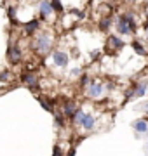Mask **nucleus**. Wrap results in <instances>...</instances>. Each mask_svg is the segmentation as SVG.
<instances>
[{"mask_svg":"<svg viewBox=\"0 0 148 156\" xmlns=\"http://www.w3.org/2000/svg\"><path fill=\"white\" fill-rule=\"evenodd\" d=\"M52 42H54L52 33H49V31H39V33L33 37L31 49H33L37 54H47L52 47Z\"/></svg>","mask_w":148,"mask_h":156,"instance_id":"f257e3e1","label":"nucleus"},{"mask_svg":"<svg viewBox=\"0 0 148 156\" xmlns=\"http://www.w3.org/2000/svg\"><path fill=\"white\" fill-rule=\"evenodd\" d=\"M7 59H9L11 64H19V62L23 61V50L12 40L9 42V47H7Z\"/></svg>","mask_w":148,"mask_h":156,"instance_id":"f03ea898","label":"nucleus"},{"mask_svg":"<svg viewBox=\"0 0 148 156\" xmlns=\"http://www.w3.org/2000/svg\"><path fill=\"white\" fill-rule=\"evenodd\" d=\"M103 92H105V85L99 83V82H94V80H91V83L87 85L86 89V95L89 99H99Z\"/></svg>","mask_w":148,"mask_h":156,"instance_id":"7ed1b4c3","label":"nucleus"},{"mask_svg":"<svg viewBox=\"0 0 148 156\" xmlns=\"http://www.w3.org/2000/svg\"><path fill=\"white\" fill-rule=\"evenodd\" d=\"M148 94V83L146 82H139V83L132 85L131 89H129V92H127V99H131V97H143V95Z\"/></svg>","mask_w":148,"mask_h":156,"instance_id":"20e7f679","label":"nucleus"},{"mask_svg":"<svg viewBox=\"0 0 148 156\" xmlns=\"http://www.w3.org/2000/svg\"><path fill=\"white\" fill-rule=\"evenodd\" d=\"M39 31H40V21L37 17H31L30 21H26L23 24V33L26 37H35Z\"/></svg>","mask_w":148,"mask_h":156,"instance_id":"39448f33","label":"nucleus"},{"mask_svg":"<svg viewBox=\"0 0 148 156\" xmlns=\"http://www.w3.org/2000/svg\"><path fill=\"white\" fill-rule=\"evenodd\" d=\"M39 12H40V19L49 21V17H52L54 9L51 5V0H40L39 2Z\"/></svg>","mask_w":148,"mask_h":156,"instance_id":"423d86ee","label":"nucleus"},{"mask_svg":"<svg viewBox=\"0 0 148 156\" xmlns=\"http://www.w3.org/2000/svg\"><path fill=\"white\" fill-rule=\"evenodd\" d=\"M52 61L57 68H66L70 62V56L68 52H63V50H54L52 52Z\"/></svg>","mask_w":148,"mask_h":156,"instance_id":"0eeeda50","label":"nucleus"},{"mask_svg":"<svg viewBox=\"0 0 148 156\" xmlns=\"http://www.w3.org/2000/svg\"><path fill=\"white\" fill-rule=\"evenodd\" d=\"M77 109H79V108H77V104H75L73 101H63V104H61V113H63V116L66 118V120H72Z\"/></svg>","mask_w":148,"mask_h":156,"instance_id":"6e6552de","label":"nucleus"},{"mask_svg":"<svg viewBox=\"0 0 148 156\" xmlns=\"http://www.w3.org/2000/svg\"><path fill=\"white\" fill-rule=\"evenodd\" d=\"M115 28H117L119 35H122V37H125V35H131V30H129V24H127V19H125L124 14L117 17V21H115Z\"/></svg>","mask_w":148,"mask_h":156,"instance_id":"1a4fd4ad","label":"nucleus"},{"mask_svg":"<svg viewBox=\"0 0 148 156\" xmlns=\"http://www.w3.org/2000/svg\"><path fill=\"white\" fill-rule=\"evenodd\" d=\"M21 82H23L24 85L31 87V89H35V87L39 85V76L35 75V71H24L23 75H21Z\"/></svg>","mask_w":148,"mask_h":156,"instance_id":"9d476101","label":"nucleus"},{"mask_svg":"<svg viewBox=\"0 0 148 156\" xmlns=\"http://www.w3.org/2000/svg\"><path fill=\"white\" fill-rule=\"evenodd\" d=\"M124 45L125 44L122 42V38H119V35H110L106 38V49L108 50H120Z\"/></svg>","mask_w":148,"mask_h":156,"instance_id":"9b49d317","label":"nucleus"},{"mask_svg":"<svg viewBox=\"0 0 148 156\" xmlns=\"http://www.w3.org/2000/svg\"><path fill=\"white\" fill-rule=\"evenodd\" d=\"M132 130L136 132V134H148V120L146 118H138L132 122Z\"/></svg>","mask_w":148,"mask_h":156,"instance_id":"f8f14e48","label":"nucleus"},{"mask_svg":"<svg viewBox=\"0 0 148 156\" xmlns=\"http://www.w3.org/2000/svg\"><path fill=\"white\" fill-rule=\"evenodd\" d=\"M80 127L84 128L86 132H91V130H94V128H96V116H94V115H91V113H86L84 122H82V125H80Z\"/></svg>","mask_w":148,"mask_h":156,"instance_id":"ddd939ff","label":"nucleus"},{"mask_svg":"<svg viewBox=\"0 0 148 156\" xmlns=\"http://www.w3.org/2000/svg\"><path fill=\"white\" fill-rule=\"evenodd\" d=\"M112 23H113L112 16H101L99 17V21H98V28H99V31H108L110 26H112Z\"/></svg>","mask_w":148,"mask_h":156,"instance_id":"4468645a","label":"nucleus"},{"mask_svg":"<svg viewBox=\"0 0 148 156\" xmlns=\"http://www.w3.org/2000/svg\"><path fill=\"white\" fill-rule=\"evenodd\" d=\"M131 47H132V50L136 52L138 56H146V54H148L146 47H143V44H141V42H139V40H132Z\"/></svg>","mask_w":148,"mask_h":156,"instance_id":"2eb2a0df","label":"nucleus"},{"mask_svg":"<svg viewBox=\"0 0 148 156\" xmlns=\"http://www.w3.org/2000/svg\"><path fill=\"white\" fill-rule=\"evenodd\" d=\"M39 102H40V106L44 108L47 113H51V115H54V113H56V109H54V101L47 102V99H44V97H39Z\"/></svg>","mask_w":148,"mask_h":156,"instance_id":"dca6fc26","label":"nucleus"},{"mask_svg":"<svg viewBox=\"0 0 148 156\" xmlns=\"http://www.w3.org/2000/svg\"><path fill=\"white\" fill-rule=\"evenodd\" d=\"M84 116H86V111L82 109V108H79L77 111H75V115H73V118H72V123L73 125H82V122H84Z\"/></svg>","mask_w":148,"mask_h":156,"instance_id":"f3484780","label":"nucleus"},{"mask_svg":"<svg viewBox=\"0 0 148 156\" xmlns=\"http://www.w3.org/2000/svg\"><path fill=\"white\" fill-rule=\"evenodd\" d=\"M124 16H125V19H127V24H129V30H131V33H136L138 24H136V17H134V14L127 12V14H124Z\"/></svg>","mask_w":148,"mask_h":156,"instance_id":"a211bd4d","label":"nucleus"},{"mask_svg":"<svg viewBox=\"0 0 148 156\" xmlns=\"http://www.w3.org/2000/svg\"><path fill=\"white\" fill-rule=\"evenodd\" d=\"M54 125H56V128H65V125H66V118L63 116V113H54Z\"/></svg>","mask_w":148,"mask_h":156,"instance_id":"6ab92c4d","label":"nucleus"},{"mask_svg":"<svg viewBox=\"0 0 148 156\" xmlns=\"http://www.w3.org/2000/svg\"><path fill=\"white\" fill-rule=\"evenodd\" d=\"M51 5H52V9H54V12H56V14H61V12L65 11L61 0H51Z\"/></svg>","mask_w":148,"mask_h":156,"instance_id":"aec40b11","label":"nucleus"},{"mask_svg":"<svg viewBox=\"0 0 148 156\" xmlns=\"http://www.w3.org/2000/svg\"><path fill=\"white\" fill-rule=\"evenodd\" d=\"M12 78V73L9 71V69H4V71H0V82L4 83V82H9Z\"/></svg>","mask_w":148,"mask_h":156,"instance_id":"412c9836","label":"nucleus"},{"mask_svg":"<svg viewBox=\"0 0 148 156\" xmlns=\"http://www.w3.org/2000/svg\"><path fill=\"white\" fill-rule=\"evenodd\" d=\"M70 75H72L73 78H77V76H80V75H82V69H80V68H73V69L70 71Z\"/></svg>","mask_w":148,"mask_h":156,"instance_id":"4be33fe9","label":"nucleus"},{"mask_svg":"<svg viewBox=\"0 0 148 156\" xmlns=\"http://www.w3.org/2000/svg\"><path fill=\"white\" fill-rule=\"evenodd\" d=\"M52 156H65V154H63V151H61V147H59V146H54V151H52Z\"/></svg>","mask_w":148,"mask_h":156,"instance_id":"5701e85b","label":"nucleus"},{"mask_svg":"<svg viewBox=\"0 0 148 156\" xmlns=\"http://www.w3.org/2000/svg\"><path fill=\"white\" fill-rule=\"evenodd\" d=\"M98 56H99V50H92V52H91V59H92V61H96Z\"/></svg>","mask_w":148,"mask_h":156,"instance_id":"b1692460","label":"nucleus"},{"mask_svg":"<svg viewBox=\"0 0 148 156\" xmlns=\"http://www.w3.org/2000/svg\"><path fill=\"white\" fill-rule=\"evenodd\" d=\"M73 154H75V147H72V149H70V151H68V153H66L65 156H73Z\"/></svg>","mask_w":148,"mask_h":156,"instance_id":"393cba45","label":"nucleus"},{"mask_svg":"<svg viewBox=\"0 0 148 156\" xmlns=\"http://www.w3.org/2000/svg\"><path fill=\"white\" fill-rule=\"evenodd\" d=\"M132 2H134V0H125V4H132Z\"/></svg>","mask_w":148,"mask_h":156,"instance_id":"a878e982","label":"nucleus"},{"mask_svg":"<svg viewBox=\"0 0 148 156\" xmlns=\"http://www.w3.org/2000/svg\"><path fill=\"white\" fill-rule=\"evenodd\" d=\"M146 116H148V102H146Z\"/></svg>","mask_w":148,"mask_h":156,"instance_id":"bb28decb","label":"nucleus"},{"mask_svg":"<svg viewBox=\"0 0 148 156\" xmlns=\"http://www.w3.org/2000/svg\"><path fill=\"white\" fill-rule=\"evenodd\" d=\"M146 151H148V140H146Z\"/></svg>","mask_w":148,"mask_h":156,"instance_id":"cd10ccee","label":"nucleus"},{"mask_svg":"<svg viewBox=\"0 0 148 156\" xmlns=\"http://www.w3.org/2000/svg\"><path fill=\"white\" fill-rule=\"evenodd\" d=\"M146 35H148V30H146Z\"/></svg>","mask_w":148,"mask_h":156,"instance_id":"c85d7f7f","label":"nucleus"}]
</instances>
